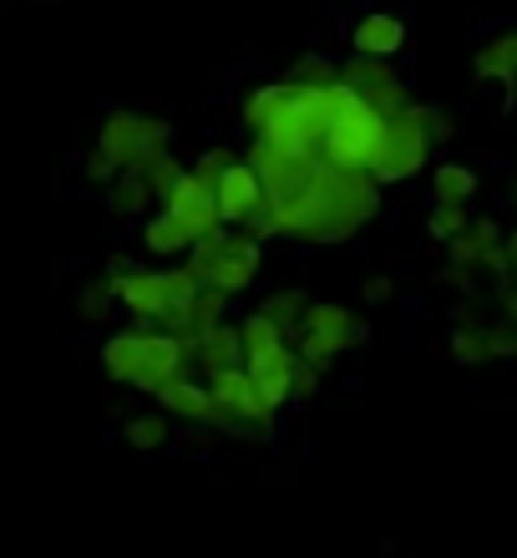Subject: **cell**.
<instances>
[{"instance_id":"8992f818","label":"cell","mask_w":517,"mask_h":558,"mask_svg":"<svg viewBox=\"0 0 517 558\" xmlns=\"http://www.w3.org/2000/svg\"><path fill=\"white\" fill-rule=\"evenodd\" d=\"M385 122H391V118H381L376 107L355 102L350 112H341V118H335V128H330L325 158L335 162V168H345V173H370V168H376V158H381Z\"/></svg>"},{"instance_id":"7402d4cb","label":"cell","mask_w":517,"mask_h":558,"mask_svg":"<svg viewBox=\"0 0 517 558\" xmlns=\"http://www.w3.org/2000/svg\"><path fill=\"white\" fill-rule=\"evenodd\" d=\"M452 355H457L461 366H482V361H497L488 325H457V330H452Z\"/></svg>"},{"instance_id":"52a82bcc","label":"cell","mask_w":517,"mask_h":558,"mask_svg":"<svg viewBox=\"0 0 517 558\" xmlns=\"http://www.w3.org/2000/svg\"><path fill=\"white\" fill-rule=\"evenodd\" d=\"M341 82L360 92V102L376 107L381 118H401V112L411 107V92H406L401 72H391L381 57H350L341 66Z\"/></svg>"},{"instance_id":"d6986e66","label":"cell","mask_w":517,"mask_h":558,"mask_svg":"<svg viewBox=\"0 0 517 558\" xmlns=\"http://www.w3.org/2000/svg\"><path fill=\"white\" fill-rule=\"evenodd\" d=\"M472 208L457 204V198H431V214H427V234L442 239V244H452L457 234H467L472 229Z\"/></svg>"},{"instance_id":"f1b7e54d","label":"cell","mask_w":517,"mask_h":558,"mask_svg":"<svg viewBox=\"0 0 517 558\" xmlns=\"http://www.w3.org/2000/svg\"><path fill=\"white\" fill-rule=\"evenodd\" d=\"M513 279H517V265H513Z\"/></svg>"},{"instance_id":"484cf974","label":"cell","mask_w":517,"mask_h":558,"mask_svg":"<svg viewBox=\"0 0 517 558\" xmlns=\"http://www.w3.org/2000/svg\"><path fill=\"white\" fill-rule=\"evenodd\" d=\"M112 198H118L122 214H143V208H148L152 198H158V193H152V183H148L143 173H122V178H118V189H112Z\"/></svg>"},{"instance_id":"ac0fdd59","label":"cell","mask_w":517,"mask_h":558,"mask_svg":"<svg viewBox=\"0 0 517 558\" xmlns=\"http://www.w3.org/2000/svg\"><path fill=\"white\" fill-rule=\"evenodd\" d=\"M284 345H290V330H284L280 320H269L264 310H254L249 320H244V366H254V361L284 351Z\"/></svg>"},{"instance_id":"44dd1931","label":"cell","mask_w":517,"mask_h":558,"mask_svg":"<svg viewBox=\"0 0 517 558\" xmlns=\"http://www.w3.org/2000/svg\"><path fill=\"white\" fill-rule=\"evenodd\" d=\"M122 441H127L133 452H158V447L168 441V412L127 416V426H122Z\"/></svg>"},{"instance_id":"9a60e30c","label":"cell","mask_w":517,"mask_h":558,"mask_svg":"<svg viewBox=\"0 0 517 558\" xmlns=\"http://www.w3.org/2000/svg\"><path fill=\"white\" fill-rule=\"evenodd\" d=\"M158 401H163V412L177 416V422H213V407H219L213 386L193 381V376H177V381H168L163 391H158Z\"/></svg>"},{"instance_id":"4fadbf2b","label":"cell","mask_w":517,"mask_h":558,"mask_svg":"<svg viewBox=\"0 0 517 558\" xmlns=\"http://www.w3.org/2000/svg\"><path fill=\"white\" fill-rule=\"evenodd\" d=\"M249 376H254V386H259V397L280 412L284 401L299 397V351H295V345H284V351L264 355V361H254Z\"/></svg>"},{"instance_id":"277c9868","label":"cell","mask_w":517,"mask_h":558,"mask_svg":"<svg viewBox=\"0 0 517 558\" xmlns=\"http://www.w3.org/2000/svg\"><path fill=\"white\" fill-rule=\"evenodd\" d=\"M168 128L163 118H143V112H112L102 122V133H97V147H102L107 158L118 162L122 173H143L158 153H168Z\"/></svg>"},{"instance_id":"ffe728a7","label":"cell","mask_w":517,"mask_h":558,"mask_svg":"<svg viewBox=\"0 0 517 558\" xmlns=\"http://www.w3.org/2000/svg\"><path fill=\"white\" fill-rule=\"evenodd\" d=\"M431 189H436V198L472 204L477 198V173L472 168H461V162H436V168H431Z\"/></svg>"},{"instance_id":"8fae6325","label":"cell","mask_w":517,"mask_h":558,"mask_svg":"<svg viewBox=\"0 0 517 558\" xmlns=\"http://www.w3.org/2000/svg\"><path fill=\"white\" fill-rule=\"evenodd\" d=\"M208 386H213L219 407H229V412H234L238 422H249V432H259V426L274 422V407H269V401L259 397V386H254L249 366L219 371V376H208Z\"/></svg>"},{"instance_id":"5bb4252c","label":"cell","mask_w":517,"mask_h":558,"mask_svg":"<svg viewBox=\"0 0 517 558\" xmlns=\"http://www.w3.org/2000/svg\"><path fill=\"white\" fill-rule=\"evenodd\" d=\"M188 351H193V366H204V376L244 366V325H213L208 336L193 340Z\"/></svg>"},{"instance_id":"9c48e42d","label":"cell","mask_w":517,"mask_h":558,"mask_svg":"<svg viewBox=\"0 0 517 558\" xmlns=\"http://www.w3.org/2000/svg\"><path fill=\"white\" fill-rule=\"evenodd\" d=\"M102 371H107V381L137 386V391L158 397V376H152L148 336H143V330H122V336H107V345H102Z\"/></svg>"},{"instance_id":"30bf717a","label":"cell","mask_w":517,"mask_h":558,"mask_svg":"<svg viewBox=\"0 0 517 558\" xmlns=\"http://www.w3.org/2000/svg\"><path fill=\"white\" fill-rule=\"evenodd\" d=\"M163 208H173L177 219L188 223L193 239H208L213 229H229V223H223V214H219V189H213L204 173H183V183L168 193Z\"/></svg>"},{"instance_id":"7a4b0ae2","label":"cell","mask_w":517,"mask_h":558,"mask_svg":"<svg viewBox=\"0 0 517 558\" xmlns=\"http://www.w3.org/2000/svg\"><path fill=\"white\" fill-rule=\"evenodd\" d=\"M259 265H264V244L249 234V229H213L208 239H198L188 254V269L204 284H213V290L223 294H244L254 284V275H259Z\"/></svg>"},{"instance_id":"5b68a950","label":"cell","mask_w":517,"mask_h":558,"mask_svg":"<svg viewBox=\"0 0 517 558\" xmlns=\"http://www.w3.org/2000/svg\"><path fill=\"white\" fill-rule=\"evenodd\" d=\"M355 340H360V320H355V310L335 305V300H310L305 310V320L295 330V351L310 361V366L325 371L330 361H341L350 351Z\"/></svg>"},{"instance_id":"6da1fadb","label":"cell","mask_w":517,"mask_h":558,"mask_svg":"<svg viewBox=\"0 0 517 558\" xmlns=\"http://www.w3.org/2000/svg\"><path fill=\"white\" fill-rule=\"evenodd\" d=\"M107 290H112V300H122L127 315L143 320L137 330H148V325H163L173 310H193L204 279L193 275L188 265L183 269H133L127 279H107Z\"/></svg>"},{"instance_id":"2e32d148","label":"cell","mask_w":517,"mask_h":558,"mask_svg":"<svg viewBox=\"0 0 517 558\" xmlns=\"http://www.w3.org/2000/svg\"><path fill=\"white\" fill-rule=\"evenodd\" d=\"M198 239L188 234V223L177 219L173 208H158L148 223H143V250L158 254V259H173V254H193Z\"/></svg>"},{"instance_id":"3957f363","label":"cell","mask_w":517,"mask_h":558,"mask_svg":"<svg viewBox=\"0 0 517 558\" xmlns=\"http://www.w3.org/2000/svg\"><path fill=\"white\" fill-rule=\"evenodd\" d=\"M452 128H446L442 112H431V107H406L401 118L385 122V143H381V158H376V168L370 173L381 178V183H406V178H416L421 168H427L431 158V143L436 137H446Z\"/></svg>"},{"instance_id":"83f0119b","label":"cell","mask_w":517,"mask_h":558,"mask_svg":"<svg viewBox=\"0 0 517 558\" xmlns=\"http://www.w3.org/2000/svg\"><path fill=\"white\" fill-rule=\"evenodd\" d=\"M366 300H370V305H385V300H391V279H385V275H376V279H370Z\"/></svg>"},{"instance_id":"7c38bea8","label":"cell","mask_w":517,"mask_h":558,"mask_svg":"<svg viewBox=\"0 0 517 558\" xmlns=\"http://www.w3.org/2000/svg\"><path fill=\"white\" fill-rule=\"evenodd\" d=\"M406 21L401 15H391V11H366L360 21L350 26V46H355V57H381V61H391L406 46Z\"/></svg>"},{"instance_id":"cb8c5ba5","label":"cell","mask_w":517,"mask_h":558,"mask_svg":"<svg viewBox=\"0 0 517 558\" xmlns=\"http://www.w3.org/2000/svg\"><path fill=\"white\" fill-rule=\"evenodd\" d=\"M269 315V320H280L284 330H290V336H295L299 330V320H305V310H310V300H305V294L299 290H280V294H269L264 305H259Z\"/></svg>"},{"instance_id":"ba28073f","label":"cell","mask_w":517,"mask_h":558,"mask_svg":"<svg viewBox=\"0 0 517 558\" xmlns=\"http://www.w3.org/2000/svg\"><path fill=\"white\" fill-rule=\"evenodd\" d=\"M269 208V189L264 178H259V168H254L249 158L244 162H229L219 178V214L229 229H254V219Z\"/></svg>"},{"instance_id":"603a6c76","label":"cell","mask_w":517,"mask_h":558,"mask_svg":"<svg viewBox=\"0 0 517 558\" xmlns=\"http://www.w3.org/2000/svg\"><path fill=\"white\" fill-rule=\"evenodd\" d=\"M284 82H295V87H305V92H330L335 82H341V66L325 61V57H305L284 72Z\"/></svg>"},{"instance_id":"d4e9b609","label":"cell","mask_w":517,"mask_h":558,"mask_svg":"<svg viewBox=\"0 0 517 558\" xmlns=\"http://www.w3.org/2000/svg\"><path fill=\"white\" fill-rule=\"evenodd\" d=\"M183 173H188V168H183V162H177L173 153H158V158H152L148 168H143V178H148L152 193H158V204H168V193H173L177 183H183Z\"/></svg>"},{"instance_id":"4316f807","label":"cell","mask_w":517,"mask_h":558,"mask_svg":"<svg viewBox=\"0 0 517 558\" xmlns=\"http://www.w3.org/2000/svg\"><path fill=\"white\" fill-rule=\"evenodd\" d=\"M320 391V366H310L305 355H299V397H315Z\"/></svg>"},{"instance_id":"e0dca14e","label":"cell","mask_w":517,"mask_h":558,"mask_svg":"<svg viewBox=\"0 0 517 558\" xmlns=\"http://www.w3.org/2000/svg\"><path fill=\"white\" fill-rule=\"evenodd\" d=\"M472 66L482 82H507V87H513L517 82V31H497V36L472 57Z\"/></svg>"}]
</instances>
